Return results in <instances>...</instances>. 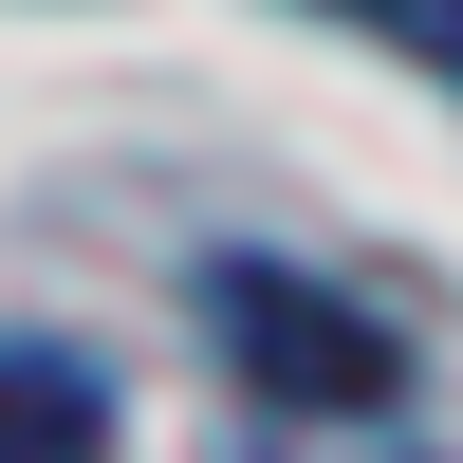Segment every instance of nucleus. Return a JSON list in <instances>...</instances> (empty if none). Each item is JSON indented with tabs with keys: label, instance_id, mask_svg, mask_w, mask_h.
I'll use <instances>...</instances> for the list:
<instances>
[{
	"label": "nucleus",
	"instance_id": "f257e3e1",
	"mask_svg": "<svg viewBox=\"0 0 463 463\" xmlns=\"http://www.w3.org/2000/svg\"><path fill=\"white\" fill-rule=\"evenodd\" d=\"M204 334H222V371H241L279 427H371V408L408 390L390 316H353V297L297 279V260H204Z\"/></svg>",
	"mask_w": 463,
	"mask_h": 463
},
{
	"label": "nucleus",
	"instance_id": "f03ea898",
	"mask_svg": "<svg viewBox=\"0 0 463 463\" xmlns=\"http://www.w3.org/2000/svg\"><path fill=\"white\" fill-rule=\"evenodd\" d=\"M0 463H111V408L74 353H0Z\"/></svg>",
	"mask_w": 463,
	"mask_h": 463
},
{
	"label": "nucleus",
	"instance_id": "7ed1b4c3",
	"mask_svg": "<svg viewBox=\"0 0 463 463\" xmlns=\"http://www.w3.org/2000/svg\"><path fill=\"white\" fill-rule=\"evenodd\" d=\"M334 19H371V37H408L427 74H463V0H334Z\"/></svg>",
	"mask_w": 463,
	"mask_h": 463
}]
</instances>
